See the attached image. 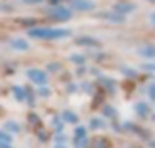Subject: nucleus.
<instances>
[{"label":"nucleus","instance_id":"f257e3e1","mask_svg":"<svg viewBox=\"0 0 155 148\" xmlns=\"http://www.w3.org/2000/svg\"><path fill=\"white\" fill-rule=\"evenodd\" d=\"M32 35H40V37H44V35H48V37H57V35H65V32H60V30H38V32H32Z\"/></svg>","mask_w":155,"mask_h":148}]
</instances>
